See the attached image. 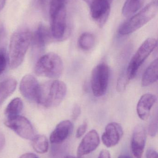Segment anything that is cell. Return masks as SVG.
Listing matches in <instances>:
<instances>
[{"label": "cell", "mask_w": 158, "mask_h": 158, "mask_svg": "<svg viewBox=\"0 0 158 158\" xmlns=\"http://www.w3.org/2000/svg\"><path fill=\"white\" fill-rule=\"evenodd\" d=\"M32 37V33L27 29L19 30L12 35L9 48V62L11 68H17L22 64L31 43Z\"/></svg>", "instance_id": "obj_1"}, {"label": "cell", "mask_w": 158, "mask_h": 158, "mask_svg": "<svg viewBox=\"0 0 158 158\" xmlns=\"http://www.w3.org/2000/svg\"><path fill=\"white\" fill-rule=\"evenodd\" d=\"M67 86L62 81L54 80L40 84L37 103L47 108L58 106L65 98Z\"/></svg>", "instance_id": "obj_2"}, {"label": "cell", "mask_w": 158, "mask_h": 158, "mask_svg": "<svg viewBox=\"0 0 158 158\" xmlns=\"http://www.w3.org/2000/svg\"><path fill=\"white\" fill-rule=\"evenodd\" d=\"M49 14L51 19V31L55 40L63 41L68 38L69 32L66 21V4L58 0H52Z\"/></svg>", "instance_id": "obj_3"}, {"label": "cell", "mask_w": 158, "mask_h": 158, "mask_svg": "<svg viewBox=\"0 0 158 158\" xmlns=\"http://www.w3.org/2000/svg\"><path fill=\"white\" fill-rule=\"evenodd\" d=\"M157 11V2L150 3L123 23L119 29V32L121 35H126L135 32L152 20L156 16Z\"/></svg>", "instance_id": "obj_4"}, {"label": "cell", "mask_w": 158, "mask_h": 158, "mask_svg": "<svg viewBox=\"0 0 158 158\" xmlns=\"http://www.w3.org/2000/svg\"><path fill=\"white\" fill-rule=\"evenodd\" d=\"M63 69V61L60 56L54 53H49L39 58L34 71L38 76L57 79L62 75Z\"/></svg>", "instance_id": "obj_5"}, {"label": "cell", "mask_w": 158, "mask_h": 158, "mask_svg": "<svg viewBox=\"0 0 158 158\" xmlns=\"http://www.w3.org/2000/svg\"><path fill=\"white\" fill-rule=\"evenodd\" d=\"M157 45V40L154 38L146 40L133 56L126 71L128 80L135 77L138 69Z\"/></svg>", "instance_id": "obj_6"}, {"label": "cell", "mask_w": 158, "mask_h": 158, "mask_svg": "<svg viewBox=\"0 0 158 158\" xmlns=\"http://www.w3.org/2000/svg\"><path fill=\"white\" fill-rule=\"evenodd\" d=\"M109 78V67L106 64H99L93 69L91 86L95 96L100 97L105 94L107 90Z\"/></svg>", "instance_id": "obj_7"}, {"label": "cell", "mask_w": 158, "mask_h": 158, "mask_svg": "<svg viewBox=\"0 0 158 158\" xmlns=\"http://www.w3.org/2000/svg\"><path fill=\"white\" fill-rule=\"evenodd\" d=\"M5 124L21 138L32 140L35 136L34 129L30 122L27 118L20 115L7 119Z\"/></svg>", "instance_id": "obj_8"}, {"label": "cell", "mask_w": 158, "mask_h": 158, "mask_svg": "<svg viewBox=\"0 0 158 158\" xmlns=\"http://www.w3.org/2000/svg\"><path fill=\"white\" fill-rule=\"evenodd\" d=\"M92 19L100 27L106 23L110 11V3L107 0H95L90 5Z\"/></svg>", "instance_id": "obj_9"}, {"label": "cell", "mask_w": 158, "mask_h": 158, "mask_svg": "<svg viewBox=\"0 0 158 158\" xmlns=\"http://www.w3.org/2000/svg\"><path fill=\"white\" fill-rule=\"evenodd\" d=\"M40 84L35 77L26 75L19 84V90L23 97L31 101L37 103L40 92Z\"/></svg>", "instance_id": "obj_10"}, {"label": "cell", "mask_w": 158, "mask_h": 158, "mask_svg": "<svg viewBox=\"0 0 158 158\" xmlns=\"http://www.w3.org/2000/svg\"><path fill=\"white\" fill-rule=\"evenodd\" d=\"M100 142V137L96 130H91L84 135L78 146V157H82L93 152L99 145Z\"/></svg>", "instance_id": "obj_11"}, {"label": "cell", "mask_w": 158, "mask_h": 158, "mask_svg": "<svg viewBox=\"0 0 158 158\" xmlns=\"http://www.w3.org/2000/svg\"><path fill=\"white\" fill-rule=\"evenodd\" d=\"M123 135V130L120 124L116 122L109 123L102 135V142L107 148L115 147L118 144Z\"/></svg>", "instance_id": "obj_12"}, {"label": "cell", "mask_w": 158, "mask_h": 158, "mask_svg": "<svg viewBox=\"0 0 158 158\" xmlns=\"http://www.w3.org/2000/svg\"><path fill=\"white\" fill-rule=\"evenodd\" d=\"M146 131L143 126L138 125L135 128L132 136L131 148L134 156L142 158L146 143Z\"/></svg>", "instance_id": "obj_13"}, {"label": "cell", "mask_w": 158, "mask_h": 158, "mask_svg": "<svg viewBox=\"0 0 158 158\" xmlns=\"http://www.w3.org/2000/svg\"><path fill=\"white\" fill-rule=\"evenodd\" d=\"M73 129V125L70 121L64 120L59 123L50 135L51 143H62L71 134Z\"/></svg>", "instance_id": "obj_14"}, {"label": "cell", "mask_w": 158, "mask_h": 158, "mask_svg": "<svg viewBox=\"0 0 158 158\" xmlns=\"http://www.w3.org/2000/svg\"><path fill=\"white\" fill-rule=\"evenodd\" d=\"M52 38L50 30L46 26L41 24L32 33L31 43L34 49L42 51L51 40Z\"/></svg>", "instance_id": "obj_15"}, {"label": "cell", "mask_w": 158, "mask_h": 158, "mask_svg": "<svg viewBox=\"0 0 158 158\" xmlns=\"http://www.w3.org/2000/svg\"><path fill=\"white\" fill-rule=\"evenodd\" d=\"M156 100V97L153 94H145L141 97L136 108L137 114L140 119L146 120L148 118L151 109Z\"/></svg>", "instance_id": "obj_16"}, {"label": "cell", "mask_w": 158, "mask_h": 158, "mask_svg": "<svg viewBox=\"0 0 158 158\" xmlns=\"http://www.w3.org/2000/svg\"><path fill=\"white\" fill-rule=\"evenodd\" d=\"M158 77V60L155 59L150 64L143 75L142 85L143 87L149 86L157 81Z\"/></svg>", "instance_id": "obj_17"}, {"label": "cell", "mask_w": 158, "mask_h": 158, "mask_svg": "<svg viewBox=\"0 0 158 158\" xmlns=\"http://www.w3.org/2000/svg\"><path fill=\"white\" fill-rule=\"evenodd\" d=\"M17 85V81L13 78H8L0 81V106L13 94Z\"/></svg>", "instance_id": "obj_18"}, {"label": "cell", "mask_w": 158, "mask_h": 158, "mask_svg": "<svg viewBox=\"0 0 158 158\" xmlns=\"http://www.w3.org/2000/svg\"><path fill=\"white\" fill-rule=\"evenodd\" d=\"M23 102L19 98H16L8 104L5 110V115L7 119L12 118L19 116L23 109Z\"/></svg>", "instance_id": "obj_19"}, {"label": "cell", "mask_w": 158, "mask_h": 158, "mask_svg": "<svg viewBox=\"0 0 158 158\" xmlns=\"http://www.w3.org/2000/svg\"><path fill=\"white\" fill-rule=\"evenodd\" d=\"M32 145L37 153L45 154L49 148V142L47 137L45 135H35L32 140Z\"/></svg>", "instance_id": "obj_20"}, {"label": "cell", "mask_w": 158, "mask_h": 158, "mask_svg": "<svg viewBox=\"0 0 158 158\" xmlns=\"http://www.w3.org/2000/svg\"><path fill=\"white\" fill-rule=\"evenodd\" d=\"M143 3V0H126L122 7V15L125 17L131 16L141 8Z\"/></svg>", "instance_id": "obj_21"}, {"label": "cell", "mask_w": 158, "mask_h": 158, "mask_svg": "<svg viewBox=\"0 0 158 158\" xmlns=\"http://www.w3.org/2000/svg\"><path fill=\"white\" fill-rule=\"evenodd\" d=\"M95 38L94 36L89 32H84L80 36L79 39V45L83 50H90L94 46Z\"/></svg>", "instance_id": "obj_22"}, {"label": "cell", "mask_w": 158, "mask_h": 158, "mask_svg": "<svg viewBox=\"0 0 158 158\" xmlns=\"http://www.w3.org/2000/svg\"><path fill=\"white\" fill-rule=\"evenodd\" d=\"M158 131V120L157 118H154L151 121L149 128H148V134L151 137H155Z\"/></svg>", "instance_id": "obj_23"}, {"label": "cell", "mask_w": 158, "mask_h": 158, "mask_svg": "<svg viewBox=\"0 0 158 158\" xmlns=\"http://www.w3.org/2000/svg\"><path fill=\"white\" fill-rule=\"evenodd\" d=\"M7 65V58L4 51L0 50V75L5 70Z\"/></svg>", "instance_id": "obj_24"}, {"label": "cell", "mask_w": 158, "mask_h": 158, "mask_svg": "<svg viewBox=\"0 0 158 158\" xmlns=\"http://www.w3.org/2000/svg\"><path fill=\"white\" fill-rule=\"evenodd\" d=\"M129 81V80L127 78L126 73H123L122 76H121L120 78L118 81L117 87L118 91H121V92L123 91L125 89L126 84Z\"/></svg>", "instance_id": "obj_25"}, {"label": "cell", "mask_w": 158, "mask_h": 158, "mask_svg": "<svg viewBox=\"0 0 158 158\" xmlns=\"http://www.w3.org/2000/svg\"><path fill=\"white\" fill-rule=\"evenodd\" d=\"M87 123L86 122H83L81 125L79 126L76 131V136L77 138H80L84 135L87 129Z\"/></svg>", "instance_id": "obj_26"}, {"label": "cell", "mask_w": 158, "mask_h": 158, "mask_svg": "<svg viewBox=\"0 0 158 158\" xmlns=\"http://www.w3.org/2000/svg\"><path fill=\"white\" fill-rule=\"evenodd\" d=\"M81 111V108L79 105H76L74 106L71 114V118L73 120H76L79 117Z\"/></svg>", "instance_id": "obj_27"}, {"label": "cell", "mask_w": 158, "mask_h": 158, "mask_svg": "<svg viewBox=\"0 0 158 158\" xmlns=\"http://www.w3.org/2000/svg\"><path fill=\"white\" fill-rule=\"evenodd\" d=\"M146 158H158L157 151L153 148H149L146 151Z\"/></svg>", "instance_id": "obj_28"}, {"label": "cell", "mask_w": 158, "mask_h": 158, "mask_svg": "<svg viewBox=\"0 0 158 158\" xmlns=\"http://www.w3.org/2000/svg\"><path fill=\"white\" fill-rule=\"evenodd\" d=\"M98 158H112L108 150L103 149L99 153Z\"/></svg>", "instance_id": "obj_29"}, {"label": "cell", "mask_w": 158, "mask_h": 158, "mask_svg": "<svg viewBox=\"0 0 158 158\" xmlns=\"http://www.w3.org/2000/svg\"><path fill=\"white\" fill-rule=\"evenodd\" d=\"M48 0H36V4L41 8H44L46 6Z\"/></svg>", "instance_id": "obj_30"}, {"label": "cell", "mask_w": 158, "mask_h": 158, "mask_svg": "<svg viewBox=\"0 0 158 158\" xmlns=\"http://www.w3.org/2000/svg\"><path fill=\"white\" fill-rule=\"evenodd\" d=\"M5 143V138L3 135L0 133V151L3 149Z\"/></svg>", "instance_id": "obj_31"}, {"label": "cell", "mask_w": 158, "mask_h": 158, "mask_svg": "<svg viewBox=\"0 0 158 158\" xmlns=\"http://www.w3.org/2000/svg\"><path fill=\"white\" fill-rule=\"evenodd\" d=\"M19 158H39L35 154L32 153H26L23 154Z\"/></svg>", "instance_id": "obj_32"}, {"label": "cell", "mask_w": 158, "mask_h": 158, "mask_svg": "<svg viewBox=\"0 0 158 158\" xmlns=\"http://www.w3.org/2000/svg\"><path fill=\"white\" fill-rule=\"evenodd\" d=\"M6 0H0V11L3 8Z\"/></svg>", "instance_id": "obj_33"}, {"label": "cell", "mask_w": 158, "mask_h": 158, "mask_svg": "<svg viewBox=\"0 0 158 158\" xmlns=\"http://www.w3.org/2000/svg\"><path fill=\"white\" fill-rule=\"evenodd\" d=\"M86 3H87L88 5L90 6L92 4V3L95 1V0H83Z\"/></svg>", "instance_id": "obj_34"}, {"label": "cell", "mask_w": 158, "mask_h": 158, "mask_svg": "<svg viewBox=\"0 0 158 158\" xmlns=\"http://www.w3.org/2000/svg\"><path fill=\"white\" fill-rule=\"evenodd\" d=\"M118 158H131L129 156H126V155H122V156H119Z\"/></svg>", "instance_id": "obj_35"}, {"label": "cell", "mask_w": 158, "mask_h": 158, "mask_svg": "<svg viewBox=\"0 0 158 158\" xmlns=\"http://www.w3.org/2000/svg\"><path fill=\"white\" fill-rule=\"evenodd\" d=\"M65 158H80L79 157H76L73 156H66Z\"/></svg>", "instance_id": "obj_36"}, {"label": "cell", "mask_w": 158, "mask_h": 158, "mask_svg": "<svg viewBox=\"0 0 158 158\" xmlns=\"http://www.w3.org/2000/svg\"><path fill=\"white\" fill-rule=\"evenodd\" d=\"M58 1H60V2H62L66 4L67 2H68V0H58Z\"/></svg>", "instance_id": "obj_37"}, {"label": "cell", "mask_w": 158, "mask_h": 158, "mask_svg": "<svg viewBox=\"0 0 158 158\" xmlns=\"http://www.w3.org/2000/svg\"><path fill=\"white\" fill-rule=\"evenodd\" d=\"M107 1H108V2L110 3L113 1V0H107Z\"/></svg>", "instance_id": "obj_38"}]
</instances>
